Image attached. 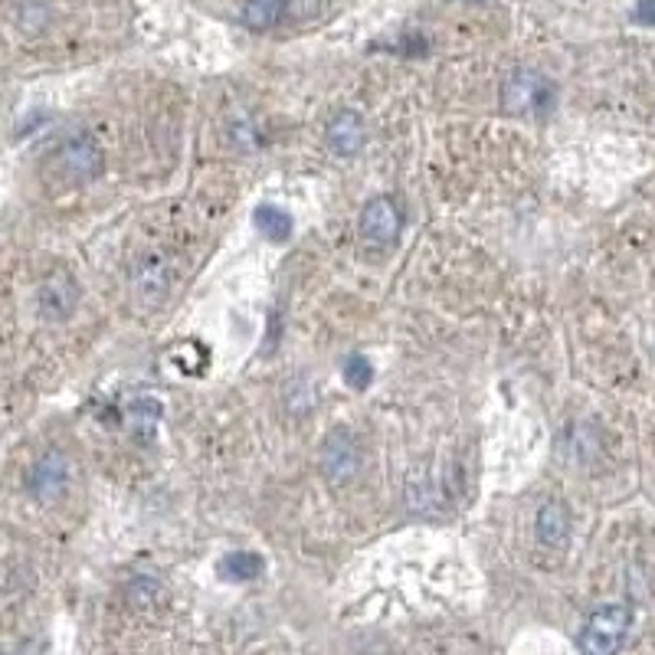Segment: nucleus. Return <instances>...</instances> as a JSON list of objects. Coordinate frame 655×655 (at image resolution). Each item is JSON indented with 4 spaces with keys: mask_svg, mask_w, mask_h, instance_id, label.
Instances as JSON below:
<instances>
[{
    "mask_svg": "<svg viewBox=\"0 0 655 655\" xmlns=\"http://www.w3.org/2000/svg\"><path fill=\"white\" fill-rule=\"evenodd\" d=\"M557 102L554 82L537 69H515L502 82V112L508 116H547Z\"/></svg>",
    "mask_w": 655,
    "mask_h": 655,
    "instance_id": "nucleus-1",
    "label": "nucleus"
},
{
    "mask_svg": "<svg viewBox=\"0 0 655 655\" xmlns=\"http://www.w3.org/2000/svg\"><path fill=\"white\" fill-rule=\"evenodd\" d=\"M102 165H106V155H102L99 141L89 135L66 138L50 155V171L62 183H89L102 175Z\"/></svg>",
    "mask_w": 655,
    "mask_h": 655,
    "instance_id": "nucleus-2",
    "label": "nucleus"
},
{
    "mask_svg": "<svg viewBox=\"0 0 655 655\" xmlns=\"http://www.w3.org/2000/svg\"><path fill=\"white\" fill-rule=\"evenodd\" d=\"M629 633V609L623 603H606L591 613L580 629V653L584 655H616Z\"/></svg>",
    "mask_w": 655,
    "mask_h": 655,
    "instance_id": "nucleus-3",
    "label": "nucleus"
},
{
    "mask_svg": "<svg viewBox=\"0 0 655 655\" xmlns=\"http://www.w3.org/2000/svg\"><path fill=\"white\" fill-rule=\"evenodd\" d=\"M69 478H72L69 459L62 456L60 449H47L43 456L33 459V466L27 473V492L40 505H57L62 495L69 492Z\"/></svg>",
    "mask_w": 655,
    "mask_h": 655,
    "instance_id": "nucleus-4",
    "label": "nucleus"
},
{
    "mask_svg": "<svg viewBox=\"0 0 655 655\" xmlns=\"http://www.w3.org/2000/svg\"><path fill=\"white\" fill-rule=\"evenodd\" d=\"M358 230L360 239L370 242V246H394L404 234V214H400L397 200L387 197V193L367 200L364 210H360Z\"/></svg>",
    "mask_w": 655,
    "mask_h": 655,
    "instance_id": "nucleus-5",
    "label": "nucleus"
},
{
    "mask_svg": "<svg viewBox=\"0 0 655 655\" xmlns=\"http://www.w3.org/2000/svg\"><path fill=\"white\" fill-rule=\"evenodd\" d=\"M360 473V449L358 439L341 426L335 429L325 446H321V476L328 478V485H348Z\"/></svg>",
    "mask_w": 655,
    "mask_h": 655,
    "instance_id": "nucleus-6",
    "label": "nucleus"
},
{
    "mask_svg": "<svg viewBox=\"0 0 655 655\" xmlns=\"http://www.w3.org/2000/svg\"><path fill=\"white\" fill-rule=\"evenodd\" d=\"M79 296H82V289H79L76 276L66 272V269H53L40 282V289H37V308H40V315L47 321L60 325V321H66L79 308Z\"/></svg>",
    "mask_w": 655,
    "mask_h": 655,
    "instance_id": "nucleus-7",
    "label": "nucleus"
},
{
    "mask_svg": "<svg viewBox=\"0 0 655 655\" xmlns=\"http://www.w3.org/2000/svg\"><path fill=\"white\" fill-rule=\"evenodd\" d=\"M171 289V269L165 259L148 256L131 269V296L141 308H158Z\"/></svg>",
    "mask_w": 655,
    "mask_h": 655,
    "instance_id": "nucleus-8",
    "label": "nucleus"
},
{
    "mask_svg": "<svg viewBox=\"0 0 655 655\" xmlns=\"http://www.w3.org/2000/svg\"><path fill=\"white\" fill-rule=\"evenodd\" d=\"M328 148L335 151V155H341V158H351V155H358L360 148H364V138H367V128H364V119H360V112L355 109H341L335 119L328 121Z\"/></svg>",
    "mask_w": 655,
    "mask_h": 655,
    "instance_id": "nucleus-9",
    "label": "nucleus"
},
{
    "mask_svg": "<svg viewBox=\"0 0 655 655\" xmlns=\"http://www.w3.org/2000/svg\"><path fill=\"white\" fill-rule=\"evenodd\" d=\"M286 7H289V0H242L239 20L246 30L266 33V30L279 27V20L286 17Z\"/></svg>",
    "mask_w": 655,
    "mask_h": 655,
    "instance_id": "nucleus-10",
    "label": "nucleus"
},
{
    "mask_svg": "<svg viewBox=\"0 0 655 655\" xmlns=\"http://www.w3.org/2000/svg\"><path fill=\"white\" fill-rule=\"evenodd\" d=\"M570 535V515L560 502H547L537 512V540L547 547H560Z\"/></svg>",
    "mask_w": 655,
    "mask_h": 655,
    "instance_id": "nucleus-11",
    "label": "nucleus"
},
{
    "mask_svg": "<svg viewBox=\"0 0 655 655\" xmlns=\"http://www.w3.org/2000/svg\"><path fill=\"white\" fill-rule=\"evenodd\" d=\"M252 224H256V230H259L262 237L272 239V242H289V239H292V217H289L286 210L272 207V204L256 207Z\"/></svg>",
    "mask_w": 655,
    "mask_h": 655,
    "instance_id": "nucleus-12",
    "label": "nucleus"
},
{
    "mask_svg": "<svg viewBox=\"0 0 655 655\" xmlns=\"http://www.w3.org/2000/svg\"><path fill=\"white\" fill-rule=\"evenodd\" d=\"M220 574L230 584H249L262 574V557L256 550H234L220 560Z\"/></svg>",
    "mask_w": 655,
    "mask_h": 655,
    "instance_id": "nucleus-13",
    "label": "nucleus"
},
{
    "mask_svg": "<svg viewBox=\"0 0 655 655\" xmlns=\"http://www.w3.org/2000/svg\"><path fill=\"white\" fill-rule=\"evenodd\" d=\"M161 417V404L155 394H141L135 400H128V423L141 433V436H151L155 433V423Z\"/></svg>",
    "mask_w": 655,
    "mask_h": 655,
    "instance_id": "nucleus-14",
    "label": "nucleus"
},
{
    "mask_svg": "<svg viewBox=\"0 0 655 655\" xmlns=\"http://www.w3.org/2000/svg\"><path fill=\"white\" fill-rule=\"evenodd\" d=\"M567 449L570 453H564L567 459H577V463H584V459H594L596 456V433L587 426V423H574L570 429H567Z\"/></svg>",
    "mask_w": 655,
    "mask_h": 655,
    "instance_id": "nucleus-15",
    "label": "nucleus"
},
{
    "mask_svg": "<svg viewBox=\"0 0 655 655\" xmlns=\"http://www.w3.org/2000/svg\"><path fill=\"white\" fill-rule=\"evenodd\" d=\"M17 23L23 33H43L50 23V7L43 0H23L17 10Z\"/></svg>",
    "mask_w": 655,
    "mask_h": 655,
    "instance_id": "nucleus-16",
    "label": "nucleus"
},
{
    "mask_svg": "<svg viewBox=\"0 0 655 655\" xmlns=\"http://www.w3.org/2000/svg\"><path fill=\"white\" fill-rule=\"evenodd\" d=\"M345 380H348L351 387L364 390V387L374 380V367H370V360L364 358V355H351V358L345 360Z\"/></svg>",
    "mask_w": 655,
    "mask_h": 655,
    "instance_id": "nucleus-17",
    "label": "nucleus"
},
{
    "mask_svg": "<svg viewBox=\"0 0 655 655\" xmlns=\"http://www.w3.org/2000/svg\"><path fill=\"white\" fill-rule=\"evenodd\" d=\"M633 17H636V23H643V27H655V0H639L636 10H633Z\"/></svg>",
    "mask_w": 655,
    "mask_h": 655,
    "instance_id": "nucleus-18",
    "label": "nucleus"
}]
</instances>
